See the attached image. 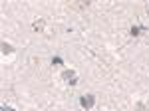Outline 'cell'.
Returning <instances> with one entry per match:
<instances>
[{
    "instance_id": "obj_1",
    "label": "cell",
    "mask_w": 149,
    "mask_h": 111,
    "mask_svg": "<svg viewBox=\"0 0 149 111\" xmlns=\"http://www.w3.org/2000/svg\"><path fill=\"white\" fill-rule=\"evenodd\" d=\"M62 79H64L66 83H70V85H76V83H78V74H76L74 69H64V71H62Z\"/></svg>"
},
{
    "instance_id": "obj_2",
    "label": "cell",
    "mask_w": 149,
    "mask_h": 111,
    "mask_svg": "<svg viewBox=\"0 0 149 111\" xmlns=\"http://www.w3.org/2000/svg\"><path fill=\"white\" fill-rule=\"evenodd\" d=\"M80 105L84 109H92L93 105H95V97H93L92 93H84L80 97Z\"/></svg>"
},
{
    "instance_id": "obj_3",
    "label": "cell",
    "mask_w": 149,
    "mask_h": 111,
    "mask_svg": "<svg viewBox=\"0 0 149 111\" xmlns=\"http://www.w3.org/2000/svg\"><path fill=\"white\" fill-rule=\"evenodd\" d=\"M145 30H147L145 26H131L129 34H131V36H141V32H145Z\"/></svg>"
},
{
    "instance_id": "obj_4",
    "label": "cell",
    "mask_w": 149,
    "mask_h": 111,
    "mask_svg": "<svg viewBox=\"0 0 149 111\" xmlns=\"http://www.w3.org/2000/svg\"><path fill=\"white\" fill-rule=\"evenodd\" d=\"M0 48H2V54H4V56H8V54H12V52H14V48H12L8 42H2V44H0Z\"/></svg>"
},
{
    "instance_id": "obj_5",
    "label": "cell",
    "mask_w": 149,
    "mask_h": 111,
    "mask_svg": "<svg viewBox=\"0 0 149 111\" xmlns=\"http://www.w3.org/2000/svg\"><path fill=\"white\" fill-rule=\"evenodd\" d=\"M34 30L42 32V30H44V20H36V22H34Z\"/></svg>"
},
{
    "instance_id": "obj_6",
    "label": "cell",
    "mask_w": 149,
    "mask_h": 111,
    "mask_svg": "<svg viewBox=\"0 0 149 111\" xmlns=\"http://www.w3.org/2000/svg\"><path fill=\"white\" fill-rule=\"evenodd\" d=\"M52 64H56V66H62V64H64V60H62V58H52Z\"/></svg>"
},
{
    "instance_id": "obj_7",
    "label": "cell",
    "mask_w": 149,
    "mask_h": 111,
    "mask_svg": "<svg viewBox=\"0 0 149 111\" xmlns=\"http://www.w3.org/2000/svg\"><path fill=\"white\" fill-rule=\"evenodd\" d=\"M0 111H16V109H14V107H8V105H2V109H0Z\"/></svg>"
},
{
    "instance_id": "obj_8",
    "label": "cell",
    "mask_w": 149,
    "mask_h": 111,
    "mask_svg": "<svg viewBox=\"0 0 149 111\" xmlns=\"http://www.w3.org/2000/svg\"><path fill=\"white\" fill-rule=\"evenodd\" d=\"M139 109H141V111H143V107H141V105H139Z\"/></svg>"
}]
</instances>
